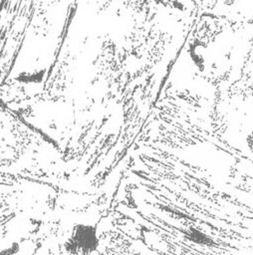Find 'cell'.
<instances>
[{
	"instance_id": "cell-1",
	"label": "cell",
	"mask_w": 253,
	"mask_h": 255,
	"mask_svg": "<svg viewBox=\"0 0 253 255\" xmlns=\"http://www.w3.org/2000/svg\"><path fill=\"white\" fill-rule=\"evenodd\" d=\"M99 245L97 227L89 223H79L72 228L64 248L69 255H91L97 251Z\"/></svg>"
},
{
	"instance_id": "cell-2",
	"label": "cell",
	"mask_w": 253,
	"mask_h": 255,
	"mask_svg": "<svg viewBox=\"0 0 253 255\" xmlns=\"http://www.w3.org/2000/svg\"><path fill=\"white\" fill-rule=\"evenodd\" d=\"M185 238L186 240L196 243V244H200V245H208L211 244V239L202 231L198 230V229H194V228H189L186 232H185Z\"/></svg>"
}]
</instances>
